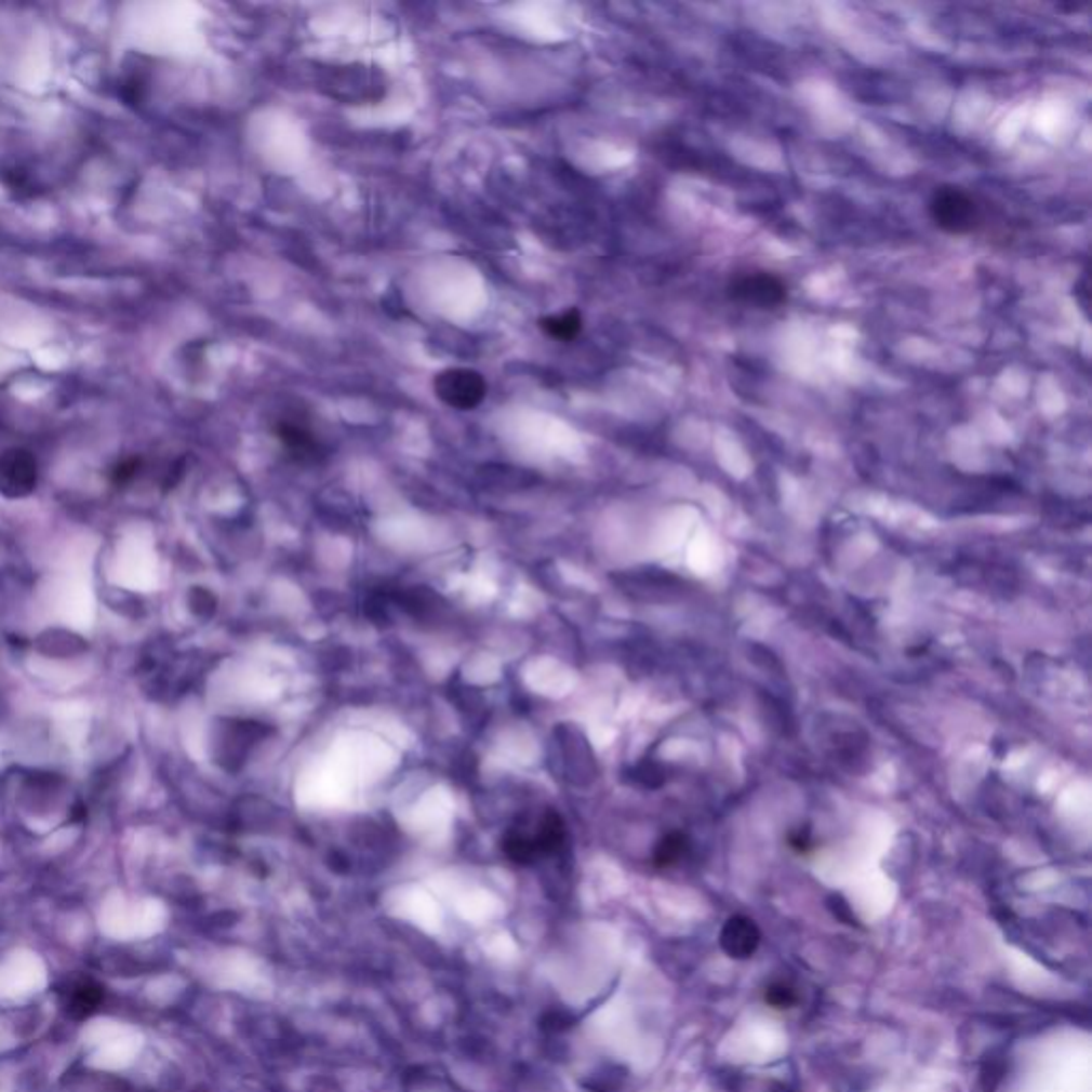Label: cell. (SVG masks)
<instances>
[{
  "instance_id": "cell-10",
  "label": "cell",
  "mask_w": 1092,
  "mask_h": 1092,
  "mask_svg": "<svg viewBox=\"0 0 1092 1092\" xmlns=\"http://www.w3.org/2000/svg\"><path fill=\"white\" fill-rule=\"evenodd\" d=\"M541 329L548 337L559 339V342H572L583 329V316L576 308H570L565 312L545 316L541 320Z\"/></svg>"
},
{
  "instance_id": "cell-2",
  "label": "cell",
  "mask_w": 1092,
  "mask_h": 1092,
  "mask_svg": "<svg viewBox=\"0 0 1092 1092\" xmlns=\"http://www.w3.org/2000/svg\"><path fill=\"white\" fill-rule=\"evenodd\" d=\"M320 83L324 94L346 105L378 103L387 94V78L368 65L331 67Z\"/></svg>"
},
{
  "instance_id": "cell-13",
  "label": "cell",
  "mask_w": 1092,
  "mask_h": 1092,
  "mask_svg": "<svg viewBox=\"0 0 1092 1092\" xmlns=\"http://www.w3.org/2000/svg\"><path fill=\"white\" fill-rule=\"evenodd\" d=\"M828 907H830V911L835 914V918H839L841 922H845V924H856V918H854V914H852V907H850V905H848L841 896H837V894H835V896H830Z\"/></svg>"
},
{
  "instance_id": "cell-3",
  "label": "cell",
  "mask_w": 1092,
  "mask_h": 1092,
  "mask_svg": "<svg viewBox=\"0 0 1092 1092\" xmlns=\"http://www.w3.org/2000/svg\"><path fill=\"white\" fill-rule=\"evenodd\" d=\"M929 210L933 223L945 234H971L982 223V212L973 197L954 186H938L933 192Z\"/></svg>"
},
{
  "instance_id": "cell-6",
  "label": "cell",
  "mask_w": 1092,
  "mask_h": 1092,
  "mask_svg": "<svg viewBox=\"0 0 1092 1092\" xmlns=\"http://www.w3.org/2000/svg\"><path fill=\"white\" fill-rule=\"evenodd\" d=\"M56 999L63 1014L69 1020L83 1022L96 1014L105 1003V988L101 982L85 973H71L56 986Z\"/></svg>"
},
{
  "instance_id": "cell-7",
  "label": "cell",
  "mask_w": 1092,
  "mask_h": 1092,
  "mask_svg": "<svg viewBox=\"0 0 1092 1092\" xmlns=\"http://www.w3.org/2000/svg\"><path fill=\"white\" fill-rule=\"evenodd\" d=\"M37 484V462L28 451L13 449L0 455V493L24 497Z\"/></svg>"
},
{
  "instance_id": "cell-1",
  "label": "cell",
  "mask_w": 1092,
  "mask_h": 1092,
  "mask_svg": "<svg viewBox=\"0 0 1092 1092\" xmlns=\"http://www.w3.org/2000/svg\"><path fill=\"white\" fill-rule=\"evenodd\" d=\"M565 841V824L561 815L546 809L538 815H525L510 826L502 839V852L515 864H534L555 854Z\"/></svg>"
},
{
  "instance_id": "cell-4",
  "label": "cell",
  "mask_w": 1092,
  "mask_h": 1092,
  "mask_svg": "<svg viewBox=\"0 0 1092 1092\" xmlns=\"http://www.w3.org/2000/svg\"><path fill=\"white\" fill-rule=\"evenodd\" d=\"M728 297L734 304L758 308V310H775L787 302V287L780 276L769 271H747L738 274L728 284Z\"/></svg>"
},
{
  "instance_id": "cell-12",
  "label": "cell",
  "mask_w": 1092,
  "mask_h": 1092,
  "mask_svg": "<svg viewBox=\"0 0 1092 1092\" xmlns=\"http://www.w3.org/2000/svg\"><path fill=\"white\" fill-rule=\"evenodd\" d=\"M764 1001L775 1010H791L798 1003V993L785 982H773L764 990Z\"/></svg>"
},
{
  "instance_id": "cell-14",
  "label": "cell",
  "mask_w": 1092,
  "mask_h": 1092,
  "mask_svg": "<svg viewBox=\"0 0 1092 1092\" xmlns=\"http://www.w3.org/2000/svg\"><path fill=\"white\" fill-rule=\"evenodd\" d=\"M789 845L798 852H807L809 845H811V839H809V830L807 828H798L796 833L789 835Z\"/></svg>"
},
{
  "instance_id": "cell-8",
  "label": "cell",
  "mask_w": 1092,
  "mask_h": 1092,
  "mask_svg": "<svg viewBox=\"0 0 1092 1092\" xmlns=\"http://www.w3.org/2000/svg\"><path fill=\"white\" fill-rule=\"evenodd\" d=\"M760 929L756 927V922L751 918H745V916H732L723 929H721V935H719V943H721V949L734 958V960H747L756 954L758 945H760Z\"/></svg>"
},
{
  "instance_id": "cell-9",
  "label": "cell",
  "mask_w": 1092,
  "mask_h": 1092,
  "mask_svg": "<svg viewBox=\"0 0 1092 1092\" xmlns=\"http://www.w3.org/2000/svg\"><path fill=\"white\" fill-rule=\"evenodd\" d=\"M274 434L280 444L297 460H314L318 455V442L310 427L297 418L282 416L274 423Z\"/></svg>"
},
{
  "instance_id": "cell-5",
  "label": "cell",
  "mask_w": 1092,
  "mask_h": 1092,
  "mask_svg": "<svg viewBox=\"0 0 1092 1092\" xmlns=\"http://www.w3.org/2000/svg\"><path fill=\"white\" fill-rule=\"evenodd\" d=\"M434 392L444 405L468 412L487 397V381L476 370L451 368L434 378Z\"/></svg>"
},
{
  "instance_id": "cell-11",
  "label": "cell",
  "mask_w": 1092,
  "mask_h": 1092,
  "mask_svg": "<svg viewBox=\"0 0 1092 1092\" xmlns=\"http://www.w3.org/2000/svg\"><path fill=\"white\" fill-rule=\"evenodd\" d=\"M690 852V841L685 835L681 833H670L666 835L657 845H655V852H653V862L655 866L660 868H668V866H675L679 860L683 858L685 854Z\"/></svg>"
}]
</instances>
